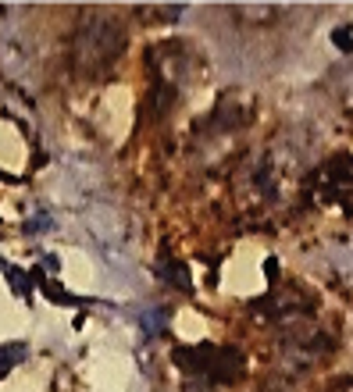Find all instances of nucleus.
Returning <instances> with one entry per match:
<instances>
[{"label":"nucleus","mask_w":353,"mask_h":392,"mask_svg":"<svg viewBox=\"0 0 353 392\" xmlns=\"http://www.w3.org/2000/svg\"><path fill=\"white\" fill-rule=\"evenodd\" d=\"M122 43H125V33L115 18L107 15H90L79 29V40H75V65L83 72L90 68H100L107 65L111 58L122 54Z\"/></svg>","instance_id":"nucleus-1"},{"label":"nucleus","mask_w":353,"mask_h":392,"mask_svg":"<svg viewBox=\"0 0 353 392\" xmlns=\"http://www.w3.org/2000/svg\"><path fill=\"white\" fill-rule=\"evenodd\" d=\"M175 364L186 371L207 374V381H232L243 374V360L236 349H218V346H182L175 349Z\"/></svg>","instance_id":"nucleus-2"},{"label":"nucleus","mask_w":353,"mask_h":392,"mask_svg":"<svg viewBox=\"0 0 353 392\" xmlns=\"http://www.w3.org/2000/svg\"><path fill=\"white\" fill-rule=\"evenodd\" d=\"M325 200H335L346 214H353V157H342V161H332L325 171Z\"/></svg>","instance_id":"nucleus-3"},{"label":"nucleus","mask_w":353,"mask_h":392,"mask_svg":"<svg viewBox=\"0 0 353 392\" xmlns=\"http://www.w3.org/2000/svg\"><path fill=\"white\" fill-rule=\"evenodd\" d=\"M0 68L19 75V79L29 72V47H26L15 22H8L4 29H0Z\"/></svg>","instance_id":"nucleus-4"},{"label":"nucleus","mask_w":353,"mask_h":392,"mask_svg":"<svg viewBox=\"0 0 353 392\" xmlns=\"http://www.w3.org/2000/svg\"><path fill=\"white\" fill-rule=\"evenodd\" d=\"M86 225H90V232H93L97 243H104L107 250H111V246L118 250V243H122V235H125V221H122V214H118L115 207H107V203L93 207V211L86 214Z\"/></svg>","instance_id":"nucleus-5"},{"label":"nucleus","mask_w":353,"mask_h":392,"mask_svg":"<svg viewBox=\"0 0 353 392\" xmlns=\"http://www.w3.org/2000/svg\"><path fill=\"white\" fill-rule=\"evenodd\" d=\"M139 328H143L147 339L161 335V332L168 328V314H164V307H147V310L139 314Z\"/></svg>","instance_id":"nucleus-6"},{"label":"nucleus","mask_w":353,"mask_h":392,"mask_svg":"<svg viewBox=\"0 0 353 392\" xmlns=\"http://www.w3.org/2000/svg\"><path fill=\"white\" fill-rule=\"evenodd\" d=\"M22 360H29V346L26 342H8V346H0V374L19 367Z\"/></svg>","instance_id":"nucleus-7"},{"label":"nucleus","mask_w":353,"mask_h":392,"mask_svg":"<svg viewBox=\"0 0 353 392\" xmlns=\"http://www.w3.org/2000/svg\"><path fill=\"white\" fill-rule=\"evenodd\" d=\"M335 271H339L342 282L353 285V239L342 243V246H335Z\"/></svg>","instance_id":"nucleus-8"},{"label":"nucleus","mask_w":353,"mask_h":392,"mask_svg":"<svg viewBox=\"0 0 353 392\" xmlns=\"http://www.w3.org/2000/svg\"><path fill=\"white\" fill-rule=\"evenodd\" d=\"M8 282H11L15 296H33V278L22 267H8Z\"/></svg>","instance_id":"nucleus-9"},{"label":"nucleus","mask_w":353,"mask_h":392,"mask_svg":"<svg viewBox=\"0 0 353 392\" xmlns=\"http://www.w3.org/2000/svg\"><path fill=\"white\" fill-rule=\"evenodd\" d=\"M54 228V218L47 214V211H36L33 218H26V232L29 235H43V232H51Z\"/></svg>","instance_id":"nucleus-10"},{"label":"nucleus","mask_w":353,"mask_h":392,"mask_svg":"<svg viewBox=\"0 0 353 392\" xmlns=\"http://www.w3.org/2000/svg\"><path fill=\"white\" fill-rule=\"evenodd\" d=\"M161 271H164V278H168V282H175L179 289H186V292L193 289V282H189V271H186L182 264H164Z\"/></svg>","instance_id":"nucleus-11"},{"label":"nucleus","mask_w":353,"mask_h":392,"mask_svg":"<svg viewBox=\"0 0 353 392\" xmlns=\"http://www.w3.org/2000/svg\"><path fill=\"white\" fill-rule=\"evenodd\" d=\"M342 97H346V104L353 107V72L346 75V83H342Z\"/></svg>","instance_id":"nucleus-12"},{"label":"nucleus","mask_w":353,"mask_h":392,"mask_svg":"<svg viewBox=\"0 0 353 392\" xmlns=\"http://www.w3.org/2000/svg\"><path fill=\"white\" fill-rule=\"evenodd\" d=\"M8 267H11V264H8V260H4V257H0V271H8Z\"/></svg>","instance_id":"nucleus-13"}]
</instances>
